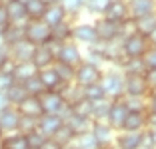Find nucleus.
<instances>
[{"label":"nucleus","mask_w":156,"mask_h":149,"mask_svg":"<svg viewBox=\"0 0 156 149\" xmlns=\"http://www.w3.org/2000/svg\"><path fill=\"white\" fill-rule=\"evenodd\" d=\"M98 84H100L106 99L114 101V99L124 98V74L120 70H102Z\"/></svg>","instance_id":"f257e3e1"},{"label":"nucleus","mask_w":156,"mask_h":149,"mask_svg":"<svg viewBox=\"0 0 156 149\" xmlns=\"http://www.w3.org/2000/svg\"><path fill=\"white\" fill-rule=\"evenodd\" d=\"M24 40L30 42L32 46L48 44L52 40L50 36V26L44 24L42 20H28L24 24Z\"/></svg>","instance_id":"f03ea898"},{"label":"nucleus","mask_w":156,"mask_h":149,"mask_svg":"<svg viewBox=\"0 0 156 149\" xmlns=\"http://www.w3.org/2000/svg\"><path fill=\"white\" fill-rule=\"evenodd\" d=\"M38 99H40L42 113H54V115H60L64 119L66 113L70 111V105L64 101V98L58 91H44Z\"/></svg>","instance_id":"7ed1b4c3"},{"label":"nucleus","mask_w":156,"mask_h":149,"mask_svg":"<svg viewBox=\"0 0 156 149\" xmlns=\"http://www.w3.org/2000/svg\"><path fill=\"white\" fill-rule=\"evenodd\" d=\"M120 48H122L124 58H142L144 52L150 48V40L134 32V34H130V36L120 40Z\"/></svg>","instance_id":"20e7f679"},{"label":"nucleus","mask_w":156,"mask_h":149,"mask_svg":"<svg viewBox=\"0 0 156 149\" xmlns=\"http://www.w3.org/2000/svg\"><path fill=\"white\" fill-rule=\"evenodd\" d=\"M60 42L50 40L48 44H40V46H34V52H32V58L30 62L36 66V70L42 68H48L56 62V50H58Z\"/></svg>","instance_id":"39448f33"},{"label":"nucleus","mask_w":156,"mask_h":149,"mask_svg":"<svg viewBox=\"0 0 156 149\" xmlns=\"http://www.w3.org/2000/svg\"><path fill=\"white\" fill-rule=\"evenodd\" d=\"M82 60H84L82 50H80V46H78L76 42H72V40L62 42V44L58 46V50H56V62H60V64H66V66L76 68Z\"/></svg>","instance_id":"423d86ee"},{"label":"nucleus","mask_w":156,"mask_h":149,"mask_svg":"<svg viewBox=\"0 0 156 149\" xmlns=\"http://www.w3.org/2000/svg\"><path fill=\"white\" fill-rule=\"evenodd\" d=\"M100 76H102V70L96 68V66H92V64H88V62H84V60L74 68V84L80 88L100 81Z\"/></svg>","instance_id":"0eeeda50"},{"label":"nucleus","mask_w":156,"mask_h":149,"mask_svg":"<svg viewBox=\"0 0 156 149\" xmlns=\"http://www.w3.org/2000/svg\"><path fill=\"white\" fill-rule=\"evenodd\" d=\"M72 42H76L78 46H92L98 42L96 36V28H94V22H76L72 24Z\"/></svg>","instance_id":"6e6552de"},{"label":"nucleus","mask_w":156,"mask_h":149,"mask_svg":"<svg viewBox=\"0 0 156 149\" xmlns=\"http://www.w3.org/2000/svg\"><path fill=\"white\" fill-rule=\"evenodd\" d=\"M94 28H96L98 42H112V40H118V36H120V24L112 22V20L104 18V16L96 18Z\"/></svg>","instance_id":"1a4fd4ad"},{"label":"nucleus","mask_w":156,"mask_h":149,"mask_svg":"<svg viewBox=\"0 0 156 149\" xmlns=\"http://www.w3.org/2000/svg\"><path fill=\"white\" fill-rule=\"evenodd\" d=\"M148 84L144 80V74H134V76H124V95H138L146 98L148 95Z\"/></svg>","instance_id":"9d476101"},{"label":"nucleus","mask_w":156,"mask_h":149,"mask_svg":"<svg viewBox=\"0 0 156 149\" xmlns=\"http://www.w3.org/2000/svg\"><path fill=\"white\" fill-rule=\"evenodd\" d=\"M92 135L96 137V141L102 145V149H110L114 145V137H116V131L112 129L106 121H92Z\"/></svg>","instance_id":"9b49d317"},{"label":"nucleus","mask_w":156,"mask_h":149,"mask_svg":"<svg viewBox=\"0 0 156 149\" xmlns=\"http://www.w3.org/2000/svg\"><path fill=\"white\" fill-rule=\"evenodd\" d=\"M62 121H64V125L74 133V137H78V135H82V133H86V131H90V127H92V119L84 118V115H78V113H74L72 109L66 113V118L62 119Z\"/></svg>","instance_id":"f8f14e48"},{"label":"nucleus","mask_w":156,"mask_h":149,"mask_svg":"<svg viewBox=\"0 0 156 149\" xmlns=\"http://www.w3.org/2000/svg\"><path fill=\"white\" fill-rule=\"evenodd\" d=\"M140 145H142V131H116V149H140Z\"/></svg>","instance_id":"ddd939ff"},{"label":"nucleus","mask_w":156,"mask_h":149,"mask_svg":"<svg viewBox=\"0 0 156 149\" xmlns=\"http://www.w3.org/2000/svg\"><path fill=\"white\" fill-rule=\"evenodd\" d=\"M126 113H128V109H126L124 101H122V99H114V101H110V109H108L106 123H108L114 131H120V129H122V123H124Z\"/></svg>","instance_id":"4468645a"},{"label":"nucleus","mask_w":156,"mask_h":149,"mask_svg":"<svg viewBox=\"0 0 156 149\" xmlns=\"http://www.w3.org/2000/svg\"><path fill=\"white\" fill-rule=\"evenodd\" d=\"M104 18L112 20V22H124V20H128V6H126V0H108V6H106L104 14H102Z\"/></svg>","instance_id":"2eb2a0df"},{"label":"nucleus","mask_w":156,"mask_h":149,"mask_svg":"<svg viewBox=\"0 0 156 149\" xmlns=\"http://www.w3.org/2000/svg\"><path fill=\"white\" fill-rule=\"evenodd\" d=\"M62 123H64V121H62L60 115H54V113H42L40 118L36 119V129L42 131L46 137H52L56 131L60 129Z\"/></svg>","instance_id":"dca6fc26"},{"label":"nucleus","mask_w":156,"mask_h":149,"mask_svg":"<svg viewBox=\"0 0 156 149\" xmlns=\"http://www.w3.org/2000/svg\"><path fill=\"white\" fill-rule=\"evenodd\" d=\"M126 6H128V16L132 20L156 12V2L154 0H126Z\"/></svg>","instance_id":"f3484780"},{"label":"nucleus","mask_w":156,"mask_h":149,"mask_svg":"<svg viewBox=\"0 0 156 149\" xmlns=\"http://www.w3.org/2000/svg\"><path fill=\"white\" fill-rule=\"evenodd\" d=\"M32 52H34V46L26 40H20L16 44L8 46V54L12 62H30L32 58Z\"/></svg>","instance_id":"a211bd4d"},{"label":"nucleus","mask_w":156,"mask_h":149,"mask_svg":"<svg viewBox=\"0 0 156 149\" xmlns=\"http://www.w3.org/2000/svg\"><path fill=\"white\" fill-rule=\"evenodd\" d=\"M18 123H20V111L14 105H10L8 109L0 113V127L4 133H14L18 129Z\"/></svg>","instance_id":"6ab92c4d"},{"label":"nucleus","mask_w":156,"mask_h":149,"mask_svg":"<svg viewBox=\"0 0 156 149\" xmlns=\"http://www.w3.org/2000/svg\"><path fill=\"white\" fill-rule=\"evenodd\" d=\"M36 76H38V80L42 81V86L46 88V91H56L60 86H62V81H60L58 74H56V70H54V64L48 66V68L38 70Z\"/></svg>","instance_id":"aec40b11"},{"label":"nucleus","mask_w":156,"mask_h":149,"mask_svg":"<svg viewBox=\"0 0 156 149\" xmlns=\"http://www.w3.org/2000/svg\"><path fill=\"white\" fill-rule=\"evenodd\" d=\"M146 129V111H128L120 131H142Z\"/></svg>","instance_id":"412c9836"},{"label":"nucleus","mask_w":156,"mask_h":149,"mask_svg":"<svg viewBox=\"0 0 156 149\" xmlns=\"http://www.w3.org/2000/svg\"><path fill=\"white\" fill-rule=\"evenodd\" d=\"M4 6H6V12H8L10 24H20V26H24V24L28 22L24 4H20V2H16V0H6Z\"/></svg>","instance_id":"4be33fe9"},{"label":"nucleus","mask_w":156,"mask_h":149,"mask_svg":"<svg viewBox=\"0 0 156 149\" xmlns=\"http://www.w3.org/2000/svg\"><path fill=\"white\" fill-rule=\"evenodd\" d=\"M36 74H38V70L32 62H14V70H12V80L14 81L24 84L26 80L34 78Z\"/></svg>","instance_id":"5701e85b"},{"label":"nucleus","mask_w":156,"mask_h":149,"mask_svg":"<svg viewBox=\"0 0 156 149\" xmlns=\"http://www.w3.org/2000/svg\"><path fill=\"white\" fill-rule=\"evenodd\" d=\"M16 109L20 111V115H26V118H34L38 119L42 115V108H40V99L36 95H28L24 101H20L16 105Z\"/></svg>","instance_id":"b1692460"},{"label":"nucleus","mask_w":156,"mask_h":149,"mask_svg":"<svg viewBox=\"0 0 156 149\" xmlns=\"http://www.w3.org/2000/svg\"><path fill=\"white\" fill-rule=\"evenodd\" d=\"M40 20L52 28V26H56V24L68 20V14L64 12V8H62L60 4H52V6H46V10H44V14H42Z\"/></svg>","instance_id":"393cba45"},{"label":"nucleus","mask_w":156,"mask_h":149,"mask_svg":"<svg viewBox=\"0 0 156 149\" xmlns=\"http://www.w3.org/2000/svg\"><path fill=\"white\" fill-rule=\"evenodd\" d=\"M156 28V12L146 14V16H140V18L134 20V32L140 34L144 38H150V34Z\"/></svg>","instance_id":"a878e982"},{"label":"nucleus","mask_w":156,"mask_h":149,"mask_svg":"<svg viewBox=\"0 0 156 149\" xmlns=\"http://www.w3.org/2000/svg\"><path fill=\"white\" fill-rule=\"evenodd\" d=\"M116 70H120L124 76H134V74H144L146 72L142 58H122L120 64L116 66Z\"/></svg>","instance_id":"bb28decb"},{"label":"nucleus","mask_w":156,"mask_h":149,"mask_svg":"<svg viewBox=\"0 0 156 149\" xmlns=\"http://www.w3.org/2000/svg\"><path fill=\"white\" fill-rule=\"evenodd\" d=\"M50 36L54 42H70L72 40V20H64V22L56 24V26L50 28Z\"/></svg>","instance_id":"cd10ccee"},{"label":"nucleus","mask_w":156,"mask_h":149,"mask_svg":"<svg viewBox=\"0 0 156 149\" xmlns=\"http://www.w3.org/2000/svg\"><path fill=\"white\" fill-rule=\"evenodd\" d=\"M2 149H28L26 135L14 131V133H4L2 137Z\"/></svg>","instance_id":"c85d7f7f"},{"label":"nucleus","mask_w":156,"mask_h":149,"mask_svg":"<svg viewBox=\"0 0 156 149\" xmlns=\"http://www.w3.org/2000/svg\"><path fill=\"white\" fill-rule=\"evenodd\" d=\"M2 38H4L6 46H12L16 42L24 40V26H20V24H8L2 30Z\"/></svg>","instance_id":"c756f323"},{"label":"nucleus","mask_w":156,"mask_h":149,"mask_svg":"<svg viewBox=\"0 0 156 149\" xmlns=\"http://www.w3.org/2000/svg\"><path fill=\"white\" fill-rule=\"evenodd\" d=\"M6 95H8L10 105H14V108H16L20 101H24V99L28 98V91H26V88H24V84H18V81H14L12 86L6 90Z\"/></svg>","instance_id":"7c9ffc66"},{"label":"nucleus","mask_w":156,"mask_h":149,"mask_svg":"<svg viewBox=\"0 0 156 149\" xmlns=\"http://www.w3.org/2000/svg\"><path fill=\"white\" fill-rule=\"evenodd\" d=\"M110 109V99H98L92 104V121H106Z\"/></svg>","instance_id":"2f4dec72"},{"label":"nucleus","mask_w":156,"mask_h":149,"mask_svg":"<svg viewBox=\"0 0 156 149\" xmlns=\"http://www.w3.org/2000/svg\"><path fill=\"white\" fill-rule=\"evenodd\" d=\"M74 145H76V149H102V145L96 141V137L92 135V131H86L82 135H78L74 139Z\"/></svg>","instance_id":"473e14b6"},{"label":"nucleus","mask_w":156,"mask_h":149,"mask_svg":"<svg viewBox=\"0 0 156 149\" xmlns=\"http://www.w3.org/2000/svg\"><path fill=\"white\" fill-rule=\"evenodd\" d=\"M24 8H26L28 20H40L42 14H44V10H46V4L42 2V0H30Z\"/></svg>","instance_id":"72a5a7b5"},{"label":"nucleus","mask_w":156,"mask_h":149,"mask_svg":"<svg viewBox=\"0 0 156 149\" xmlns=\"http://www.w3.org/2000/svg\"><path fill=\"white\" fill-rule=\"evenodd\" d=\"M86 0H60V6L64 8V12L68 14V18H74L76 14H80L84 10Z\"/></svg>","instance_id":"f704fd0d"},{"label":"nucleus","mask_w":156,"mask_h":149,"mask_svg":"<svg viewBox=\"0 0 156 149\" xmlns=\"http://www.w3.org/2000/svg\"><path fill=\"white\" fill-rule=\"evenodd\" d=\"M124 105L128 111H146V98H138V95H124L122 98Z\"/></svg>","instance_id":"c9c22d12"},{"label":"nucleus","mask_w":156,"mask_h":149,"mask_svg":"<svg viewBox=\"0 0 156 149\" xmlns=\"http://www.w3.org/2000/svg\"><path fill=\"white\" fill-rule=\"evenodd\" d=\"M82 98L84 99H88V101H98V99H104V91H102V88H100V84H90V86H84L82 88Z\"/></svg>","instance_id":"e433bc0d"},{"label":"nucleus","mask_w":156,"mask_h":149,"mask_svg":"<svg viewBox=\"0 0 156 149\" xmlns=\"http://www.w3.org/2000/svg\"><path fill=\"white\" fill-rule=\"evenodd\" d=\"M54 70H56V74H58V78H60L62 84H72V81H74V68H72V66L54 62Z\"/></svg>","instance_id":"4c0bfd02"},{"label":"nucleus","mask_w":156,"mask_h":149,"mask_svg":"<svg viewBox=\"0 0 156 149\" xmlns=\"http://www.w3.org/2000/svg\"><path fill=\"white\" fill-rule=\"evenodd\" d=\"M108 6V0H86V4H84V10L92 16H102Z\"/></svg>","instance_id":"58836bf2"},{"label":"nucleus","mask_w":156,"mask_h":149,"mask_svg":"<svg viewBox=\"0 0 156 149\" xmlns=\"http://www.w3.org/2000/svg\"><path fill=\"white\" fill-rule=\"evenodd\" d=\"M24 88H26L28 95H36V98H40V95L46 91V88L42 86V81L38 80V76H34V78H30V80H26V81H24Z\"/></svg>","instance_id":"ea45409f"},{"label":"nucleus","mask_w":156,"mask_h":149,"mask_svg":"<svg viewBox=\"0 0 156 149\" xmlns=\"http://www.w3.org/2000/svg\"><path fill=\"white\" fill-rule=\"evenodd\" d=\"M46 139H48V137H46L42 131H38V129H34V131H30V133H26L28 149H40L42 145H44Z\"/></svg>","instance_id":"a19ab883"},{"label":"nucleus","mask_w":156,"mask_h":149,"mask_svg":"<svg viewBox=\"0 0 156 149\" xmlns=\"http://www.w3.org/2000/svg\"><path fill=\"white\" fill-rule=\"evenodd\" d=\"M52 139H56V141H58L60 145H62V147H64V145L72 143V141L76 139V137H74V133H72V131H70L68 127L64 125V123H62V125H60V129L56 131L54 135H52Z\"/></svg>","instance_id":"79ce46f5"},{"label":"nucleus","mask_w":156,"mask_h":149,"mask_svg":"<svg viewBox=\"0 0 156 149\" xmlns=\"http://www.w3.org/2000/svg\"><path fill=\"white\" fill-rule=\"evenodd\" d=\"M70 109H72L74 113H78V115H84V118L92 119V101H88V99H80V101H76L74 105H70Z\"/></svg>","instance_id":"37998d69"},{"label":"nucleus","mask_w":156,"mask_h":149,"mask_svg":"<svg viewBox=\"0 0 156 149\" xmlns=\"http://www.w3.org/2000/svg\"><path fill=\"white\" fill-rule=\"evenodd\" d=\"M36 129V119L34 118H26V115H20V123H18V133H22V135H26V133H30V131Z\"/></svg>","instance_id":"c03bdc74"},{"label":"nucleus","mask_w":156,"mask_h":149,"mask_svg":"<svg viewBox=\"0 0 156 149\" xmlns=\"http://www.w3.org/2000/svg\"><path fill=\"white\" fill-rule=\"evenodd\" d=\"M142 62H144V68L146 70H154L156 68V46L150 44V48L144 52L142 56Z\"/></svg>","instance_id":"a18cd8bd"},{"label":"nucleus","mask_w":156,"mask_h":149,"mask_svg":"<svg viewBox=\"0 0 156 149\" xmlns=\"http://www.w3.org/2000/svg\"><path fill=\"white\" fill-rule=\"evenodd\" d=\"M156 147V139H154V131L152 129H142V145L140 149H154Z\"/></svg>","instance_id":"49530a36"},{"label":"nucleus","mask_w":156,"mask_h":149,"mask_svg":"<svg viewBox=\"0 0 156 149\" xmlns=\"http://www.w3.org/2000/svg\"><path fill=\"white\" fill-rule=\"evenodd\" d=\"M146 111L156 113V90L148 91V95H146Z\"/></svg>","instance_id":"de8ad7c7"},{"label":"nucleus","mask_w":156,"mask_h":149,"mask_svg":"<svg viewBox=\"0 0 156 149\" xmlns=\"http://www.w3.org/2000/svg\"><path fill=\"white\" fill-rule=\"evenodd\" d=\"M144 80H146V84H148V90H156V68L154 70H146L144 72Z\"/></svg>","instance_id":"09e8293b"},{"label":"nucleus","mask_w":156,"mask_h":149,"mask_svg":"<svg viewBox=\"0 0 156 149\" xmlns=\"http://www.w3.org/2000/svg\"><path fill=\"white\" fill-rule=\"evenodd\" d=\"M14 84V80H12V76L10 74H4V72H0V90L2 91H6L10 86Z\"/></svg>","instance_id":"8fccbe9b"},{"label":"nucleus","mask_w":156,"mask_h":149,"mask_svg":"<svg viewBox=\"0 0 156 149\" xmlns=\"http://www.w3.org/2000/svg\"><path fill=\"white\" fill-rule=\"evenodd\" d=\"M8 24H10V18H8V12H6V6L0 4V30H4Z\"/></svg>","instance_id":"3c124183"},{"label":"nucleus","mask_w":156,"mask_h":149,"mask_svg":"<svg viewBox=\"0 0 156 149\" xmlns=\"http://www.w3.org/2000/svg\"><path fill=\"white\" fill-rule=\"evenodd\" d=\"M40 149H62V145L58 143L56 139H52V137H48V139L44 141V145H42Z\"/></svg>","instance_id":"603ef678"},{"label":"nucleus","mask_w":156,"mask_h":149,"mask_svg":"<svg viewBox=\"0 0 156 149\" xmlns=\"http://www.w3.org/2000/svg\"><path fill=\"white\" fill-rule=\"evenodd\" d=\"M10 60V54H8V46H0V68L4 66L6 62Z\"/></svg>","instance_id":"864d4df0"},{"label":"nucleus","mask_w":156,"mask_h":149,"mask_svg":"<svg viewBox=\"0 0 156 149\" xmlns=\"http://www.w3.org/2000/svg\"><path fill=\"white\" fill-rule=\"evenodd\" d=\"M10 108V101H8V95H6V91L0 90V113L4 111V109Z\"/></svg>","instance_id":"5fc2aeb1"},{"label":"nucleus","mask_w":156,"mask_h":149,"mask_svg":"<svg viewBox=\"0 0 156 149\" xmlns=\"http://www.w3.org/2000/svg\"><path fill=\"white\" fill-rule=\"evenodd\" d=\"M146 127L152 131H156V113H148L146 111Z\"/></svg>","instance_id":"6e6d98bb"},{"label":"nucleus","mask_w":156,"mask_h":149,"mask_svg":"<svg viewBox=\"0 0 156 149\" xmlns=\"http://www.w3.org/2000/svg\"><path fill=\"white\" fill-rule=\"evenodd\" d=\"M46 6H52V4H60V0H42Z\"/></svg>","instance_id":"4d7b16f0"},{"label":"nucleus","mask_w":156,"mask_h":149,"mask_svg":"<svg viewBox=\"0 0 156 149\" xmlns=\"http://www.w3.org/2000/svg\"><path fill=\"white\" fill-rule=\"evenodd\" d=\"M148 40H150V44H156V28H154V32L150 34V38H148Z\"/></svg>","instance_id":"13d9d810"},{"label":"nucleus","mask_w":156,"mask_h":149,"mask_svg":"<svg viewBox=\"0 0 156 149\" xmlns=\"http://www.w3.org/2000/svg\"><path fill=\"white\" fill-rule=\"evenodd\" d=\"M0 46H6L4 44V38H2V30H0Z\"/></svg>","instance_id":"bf43d9fd"},{"label":"nucleus","mask_w":156,"mask_h":149,"mask_svg":"<svg viewBox=\"0 0 156 149\" xmlns=\"http://www.w3.org/2000/svg\"><path fill=\"white\" fill-rule=\"evenodd\" d=\"M16 2H20V4H24V6H26L28 2H30V0H16Z\"/></svg>","instance_id":"052dcab7"},{"label":"nucleus","mask_w":156,"mask_h":149,"mask_svg":"<svg viewBox=\"0 0 156 149\" xmlns=\"http://www.w3.org/2000/svg\"><path fill=\"white\" fill-rule=\"evenodd\" d=\"M2 137H4V131H2V127H0V139H2Z\"/></svg>","instance_id":"680f3d73"},{"label":"nucleus","mask_w":156,"mask_h":149,"mask_svg":"<svg viewBox=\"0 0 156 149\" xmlns=\"http://www.w3.org/2000/svg\"><path fill=\"white\" fill-rule=\"evenodd\" d=\"M4 2H6V0H0V4H4Z\"/></svg>","instance_id":"e2e57ef3"},{"label":"nucleus","mask_w":156,"mask_h":149,"mask_svg":"<svg viewBox=\"0 0 156 149\" xmlns=\"http://www.w3.org/2000/svg\"><path fill=\"white\" fill-rule=\"evenodd\" d=\"M0 149H2V139H0Z\"/></svg>","instance_id":"0e129e2a"},{"label":"nucleus","mask_w":156,"mask_h":149,"mask_svg":"<svg viewBox=\"0 0 156 149\" xmlns=\"http://www.w3.org/2000/svg\"><path fill=\"white\" fill-rule=\"evenodd\" d=\"M152 46H156V44H152Z\"/></svg>","instance_id":"69168bd1"},{"label":"nucleus","mask_w":156,"mask_h":149,"mask_svg":"<svg viewBox=\"0 0 156 149\" xmlns=\"http://www.w3.org/2000/svg\"><path fill=\"white\" fill-rule=\"evenodd\" d=\"M154 2H156V0H154Z\"/></svg>","instance_id":"338daca9"},{"label":"nucleus","mask_w":156,"mask_h":149,"mask_svg":"<svg viewBox=\"0 0 156 149\" xmlns=\"http://www.w3.org/2000/svg\"><path fill=\"white\" fill-rule=\"evenodd\" d=\"M154 149H156V147H154Z\"/></svg>","instance_id":"774afa93"}]
</instances>
